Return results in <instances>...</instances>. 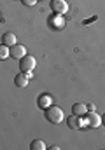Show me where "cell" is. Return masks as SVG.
<instances>
[{"instance_id": "cell-1", "label": "cell", "mask_w": 105, "mask_h": 150, "mask_svg": "<svg viewBox=\"0 0 105 150\" xmlns=\"http://www.w3.org/2000/svg\"><path fill=\"white\" fill-rule=\"evenodd\" d=\"M46 119L51 122V124H61L63 119H65V113L60 107H54V105H49L46 108Z\"/></svg>"}, {"instance_id": "cell-2", "label": "cell", "mask_w": 105, "mask_h": 150, "mask_svg": "<svg viewBox=\"0 0 105 150\" xmlns=\"http://www.w3.org/2000/svg\"><path fill=\"white\" fill-rule=\"evenodd\" d=\"M35 65H37V59H35L34 56H23L21 59H19V68L26 74V72H32L35 68Z\"/></svg>"}, {"instance_id": "cell-3", "label": "cell", "mask_w": 105, "mask_h": 150, "mask_svg": "<svg viewBox=\"0 0 105 150\" xmlns=\"http://www.w3.org/2000/svg\"><path fill=\"white\" fill-rule=\"evenodd\" d=\"M51 9H53L54 14L63 16V14H67V11H69V4H67V0H53V2H51Z\"/></svg>"}, {"instance_id": "cell-4", "label": "cell", "mask_w": 105, "mask_h": 150, "mask_svg": "<svg viewBox=\"0 0 105 150\" xmlns=\"http://www.w3.org/2000/svg\"><path fill=\"white\" fill-rule=\"evenodd\" d=\"M86 124L89 127H98L102 124V117H98L96 112H86Z\"/></svg>"}, {"instance_id": "cell-5", "label": "cell", "mask_w": 105, "mask_h": 150, "mask_svg": "<svg viewBox=\"0 0 105 150\" xmlns=\"http://www.w3.org/2000/svg\"><path fill=\"white\" fill-rule=\"evenodd\" d=\"M11 56L16 58V59H21L23 56H26V49H25V45H21V44H14V45L11 47Z\"/></svg>"}, {"instance_id": "cell-6", "label": "cell", "mask_w": 105, "mask_h": 150, "mask_svg": "<svg viewBox=\"0 0 105 150\" xmlns=\"http://www.w3.org/2000/svg\"><path fill=\"white\" fill-rule=\"evenodd\" d=\"M67 124H69L72 129H81V127H82V117L72 113L70 117H67Z\"/></svg>"}, {"instance_id": "cell-7", "label": "cell", "mask_w": 105, "mask_h": 150, "mask_svg": "<svg viewBox=\"0 0 105 150\" xmlns=\"http://www.w3.org/2000/svg\"><path fill=\"white\" fill-rule=\"evenodd\" d=\"M28 80H30V77L25 74V72H21V74H18L14 77V84H16L18 87H26V86H28Z\"/></svg>"}, {"instance_id": "cell-8", "label": "cell", "mask_w": 105, "mask_h": 150, "mask_svg": "<svg viewBox=\"0 0 105 150\" xmlns=\"http://www.w3.org/2000/svg\"><path fill=\"white\" fill-rule=\"evenodd\" d=\"M49 105H53V98H51L49 94H42V96L39 98V107L46 110V108H47Z\"/></svg>"}, {"instance_id": "cell-9", "label": "cell", "mask_w": 105, "mask_h": 150, "mask_svg": "<svg viewBox=\"0 0 105 150\" xmlns=\"http://www.w3.org/2000/svg\"><path fill=\"white\" fill-rule=\"evenodd\" d=\"M72 112L75 113V115H86V112H88V107L84 105V103H75L74 107H72Z\"/></svg>"}, {"instance_id": "cell-10", "label": "cell", "mask_w": 105, "mask_h": 150, "mask_svg": "<svg viewBox=\"0 0 105 150\" xmlns=\"http://www.w3.org/2000/svg\"><path fill=\"white\" fill-rule=\"evenodd\" d=\"M2 42H4L5 45H11V47H12L14 44H18V42H16V35H14V33H11V32H7V33L2 37Z\"/></svg>"}, {"instance_id": "cell-11", "label": "cell", "mask_w": 105, "mask_h": 150, "mask_svg": "<svg viewBox=\"0 0 105 150\" xmlns=\"http://www.w3.org/2000/svg\"><path fill=\"white\" fill-rule=\"evenodd\" d=\"M9 56H11V49H9V45L0 44V59L4 61V59H7Z\"/></svg>"}, {"instance_id": "cell-12", "label": "cell", "mask_w": 105, "mask_h": 150, "mask_svg": "<svg viewBox=\"0 0 105 150\" xmlns=\"http://www.w3.org/2000/svg\"><path fill=\"white\" fill-rule=\"evenodd\" d=\"M30 149L32 150H46V143H44L42 140H34V142L30 143Z\"/></svg>"}, {"instance_id": "cell-13", "label": "cell", "mask_w": 105, "mask_h": 150, "mask_svg": "<svg viewBox=\"0 0 105 150\" xmlns=\"http://www.w3.org/2000/svg\"><path fill=\"white\" fill-rule=\"evenodd\" d=\"M35 2L37 0H23V4H26V5H35Z\"/></svg>"}, {"instance_id": "cell-14", "label": "cell", "mask_w": 105, "mask_h": 150, "mask_svg": "<svg viewBox=\"0 0 105 150\" xmlns=\"http://www.w3.org/2000/svg\"><path fill=\"white\" fill-rule=\"evenodd\" d=\"M88 112H95V105H89L88 107Z\"/></svg>"}, {"instance_id": "cell-15", "label": "cell", "mask_w": 105, "mask_h": 150, "mask_svg": "<svg viewBox=\"0 0 105 150\" xmlns=\"http://www.w3.org/2000/svg\"><path fill=\"white\" fill-rule=\"evenodd\" d=\"M102 124H104V126H105V115H104V117H102Z\"/></svg>"}]
</instances>
